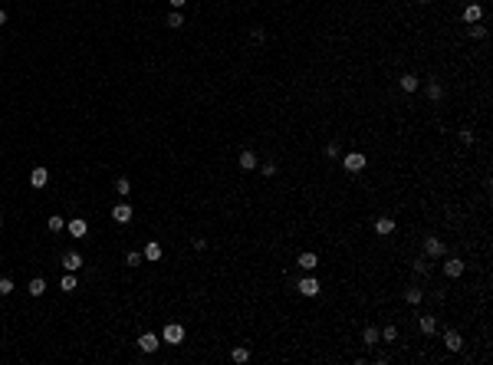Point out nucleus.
<instances>
[{
    "label": "nucleus",
    "mask_w": 493,
    "mask_h": 365,
    "mask_svg": "<svg viewBox=\"0 0 493 365\" xmlns=\"http://www.w3.org/2000/svg\"><path fill=\"white\" fill-rule=\"evenodd\" d=\"M141 257H145L148 263H158V260H161V244H158V240H148L145 250H141Z\"/></svg>",
    "instance_id": "12"
},
{
    "label": "nucleus",
    "mask_w": 493,
    "mask_h": 365,
    "mask_svg": "<svg viewBox=\"0 0 493 365\" xmlns=\"http://www.w3.org/2000/svg\"><path fill=\"white\" fill-rule=\"evenodd\" d=\"M467 36H470V40H487V26L470 23V26H467Z\"/></svg>",
    "instance_id": "26"
},
{
    "label": "nucleus",
    "mask_w": 493,
    "mask_h": 365,
    "mask_svg": "<svg viewBox=\"0 0 493 365\" xmlns=\"http://www.w3.org/2000/svg\"><path fill=\"white\" fill-rule=\"evenodd\" d=\"M424 254H428L431 260H438V257H447L444 240H441V237H434V234H431V237H424Z\"/></svg>",
    "instance_id": "3"
},
{
    "label": "nucleus",
    "mask_w": 493,
    "mask_h": 365,
    "mask_svg": "<svg viewBox=\"0 0 493 365\" xmlns=\"http://www.w3.org/2000/svg\"><path fill=\"white\" fill-rule=\"evenodd\" d=\"M421 3H434V0H421Z\"/></svg>",
    "instance_id": "40"
},
{
    "label": "nucleus",
    "mask_w": 493,
    "mask_h": 365,
    "mask_svg": "<svg viewBox=\"0 0 493 365\" xmlns=\"http://www.w3.org/2000/svg\"><path fill=\"white\" fill-rule=\"evenodd\" d=\"M365 165H368V158L362 155V151H349V155L342 158V168H345V171H352V175L365 171Z\"/></svg>",
    "instance_id": "1"
},
{
    "label": "nucleus",
    "mask_w": 493,
    "mask_h": 365,
    "mask_svg": "<svg viewBox=\"0 0 493 365\" xmlns=\"http://www.w3.org/2000/svg\"><path fill=\"white\" fill-rule=\"evenodd\" d=\"M158 346H161V339H158L155 333H141L138 336V349L141 352H148V356H151V352H158Z\"/></svg>",
    "instance_id": "5"
},
{
    "label": "nucleus",
    "mask_w": 493,
    "mask_h": 365,
    "mask_svg": "<svg viewBox=\"0 0 493 365\" xmlns=\"http://www.w3.org/2000/svg\"><path fill=\"white\" fill-rule=\"evenodd\" d=\"M375 234H382V237L395 234V221H392V217H378V221H375Z\"/></svg>",
    "instance_id": "17"
},
{
    "label": "nucleus",
    "mask_w": 493,
    "mask_h": 365,
    "mask_svg": "<svg viewBox=\"0 0 493 365\" xmlns=\"http://www.w3.org/2000/svg\"><path fill=\"white\" fill-rule=\"evenodd\" d=\"M13 293V280L10 277H0V296H10Z\"/></svg>",
    "instance_id": "31"
},
{
    "label": "nucleus",
    "mask_w": 493,
    "mask_h": 365,
    "mask_svg": "<svg viewBox=\"0 0 493 365\" xmlns=\"http://www.w3.org/2000/svg\"><path fill=\"white\" fill-rule=\"evenodd\" d=\"M46 227H49V230H53V234H56V230H63V227H66V221H63V217H59V214H53V217H49V221H46Z\"/></svg>",
    "instance_id": "30"
},
{
    "label": "nucleus",
    "mask_w": 493,
    "mask_h": 365,
    "mask_svg": "<svg viewBox=\"0 0 493 365\" xmlns=\"http://www.w3.org/2000/svg\"><path fill=\"white\" fill-rule=\"evenodd\" d=\"M398 82H401V89H405V92H418V86H421V79H418L415 72H405Z\"/></svg>",
    "instance_id": "16"
},
{
    "label": "nucleus",
    "mask_w": 493,
    "mask_h": 365,
    "mask_svg": "<svg viewBox=\"0 0 493 365\" xmlns=\"http://www.w3.org/2000/svg\"><path fill=\"white\" fill-rule=\"evenodd\" d=\"M0 227H3V214H0Z\"/></svg>",
    "instance_id": "39"
},
{
    "label": "nucleus",
    "mask_w": 493,
    "mask_h": 365,
    "mask_svg": "<svg viewBox=\"0 0 493 365\" xmlns=\"http://www.w3.org/2000/svg\"><path fill=\"white\" fill-rule=\"evenodd\" d=\"M230 359H234V362H247V359H250V349H247V346H237V349L230 352Z\"/></svg>",
    "instance_id": "29"
},
{
    "label": "nucleus",
    "mask_w": 493,
    "mask_h": 365,
    "mask_svg": "<svg viewBox=\"0 0 493 365\" xmlns=\"http://www.w3.org/2000/svg\"><path fill=\"white\" fill-rule=\"evenodd\" d=\"M411 270H415L418 277H428L431 273V257H418V260L411 263Z\"/></svg>",
    "instance_id": "20"
},
{
    "label": "nucleus",
    "mask_w": 493,
    "mask_h": 365,
    "mask_svg": "<svg viewBox=\"0 0 493 365\" xmlns=\"http://www.w3.org/2000/svg\"><path fill=\"white\" fill-rule=\"evenodd\" d=\"M164 23L171 26V30H181V26H184V16H181V10H171V13H168V20H164Z\"/></svg>",
    "instance_id": "25"
},
{
    "label": "nucleus",
    "mask_w": 493,
    "mask_h": 365,
    "mask_svg": "<svg viewBox=\"0 0 493 365\" xmlns=\"http://www.w3.org/2000/svg\"><path fill=\"white\" fill-rule=\"evenodd\" d=\"M79 267H82V254H79V250H66L63 254V270L79 273Z\"/></svg>",
    "instance_id": "6"
},
{
    "label": "nucleus",
    "mask_w": 493,
    "mask_h": 365,
    "mask_svg": "<svg viewBox=\"0 0 493 365\" xmlns=\"http://www.w3.org/2000/svg\"><path fill=\"white\" fill-rule=\"evenodd\" d=\"M76 286H79V280H76V273H69V270H66V277H63V280H59V290H63V293H72V290H76Z\"/></svg>",
    "instance_id": "23"
},
{
    "label": "nucleus",
    "mask_w": 493,
    "mask_h": 365,
    "mask_svg": "<svg viewBox=\"0 0 493 365\" xmlns=\"http://www.w3.org/2000/svg\"><path fill=\"white\" fill-rule=\"evenodd\" d=\"M237 161H240V168H243V171H250V168H257V151H250V148H243L240 151V158H237Z\"/></svg>",
    "instance_id": "15"
},
{
    "label": "nucleus",
    "mask_w": 493,
    "mask_h": 365,
    "mask_svg": "<svg viewBox=\"0 0 493 365\" xmlns=\"http://www.w3.org/2000/svg\"><path fill=\"white\" fill-rule=\"evenodd\" d=\"M418 326H421L424 336H434V333H438V319H434V316H421V319H418Z\"/></svg>",
    "instance_id": "19"
},
{
    "label": "nucleus",
    "mask_w": 493,
    "mask_h": 365,
    "mask_svg": "<svg viewBox=\"0 0 493 365\" xmlns=\"http://www.w3.org/2000/svg\"><path fill=\"white\" fill-rule=\"evenodd\" d=\"M405 300L411 303V306H418V303L424 300V290H421V286H408V290H405Z\"/></svg>",
    "instance_id": "22"
},
{
    "label": "nucleus",
    "mask_w": 493,
    "mask_h": 365,
    "mask_svg": "<svg viewBox=\"0 0 493 365\" xmlns=\"http://www.w3.org/2000/svg\"><path fill=\"white\" fill-rule=\"evenodd\" d=\"M263 175H266V178L276 175V161H263Z\"/></svg>",
    "instance_id": "35"
},
{
    "label": "nucleus",
    "mask_w": 493,
    "mask_h": 365,
    "mask_svg": "<svg viewBox=\"0 0 493 365\" xmlns=\"http://www.w3.org/2000/svg\"><path fill=\"white\" fill-rule=\"evenodd\" d=\"M461 142L464 145H474V128H461Z\"/></svg>",
    "instance_id": "34"
},
{
    "label": "nucleus",
    "mask_w": 493,
    "mask_h": 365,
    "mask_svg": "<svg viewBox=\"0 0 493 365\" xmlns=\"http://www.w3.org/2000/svg\"><path fill=\"white\" fill-rule=\"evenodd\" d=\"M168 3H171L174 10H181V7H184V3H188V0H168Z\"/></svg>",
    "instance_id": "37"
},
{
    "label": "nucleus",
    "mask_w": 493,
    "mask_h": 365,
    "mask_svg": "<svg viewBox=\"0 0 493 365\" xmlns=\"http://www.w3.org/2000/svg\"><path fill=\"white\" fill-rule=\"evenodd\" d=\"M464 267H467V263H464L461 257H447V263H444V273H447V277H461V273H464Z\"/></svg>",
    "instance_id": "13"
},
{
    "label": "nucleus",
    "mask_w": 493,
    "mask_h": 365,
    "mask_svg": "<svg viewBox=\"0 0 493 365\" xmlns=\"http://www.w3.org/2000/svg\"><path fill=\"white\" fill-rule=\"evenodd\" d=\"M339 155H342V145H339V142H329L326 145V158H339Z\"/></svg>",
    "instance_id": "32"
},
{
    "label": "nucleus",
    "mask_w": 493,
    "mask_h": 365,
    "mask_svg": "<svg viewBox=\"0 0 493 365\" xmlns=\"http://www.w3.org/2000/svg\"><path fill=\"white\" fill-rule=\"evenodd\" d=\"M26 293H30V296H43V293H46V280H43V277H33L30 286H26Z\"/></svg>",
    "instance_id": "18"
},
{
    "label": "nucleus",
    "mask_w": 493,
    "mask_h": 365,
    "mask_svg": "<svg viewBox=\"0 0 493 365\" xmlns=\"http://www.w3.org/2000/svg\"><path fill=\"white\" fill-rule=\"evenodd\" d=\"M161 342H168V346H181L184 342V326L181 323H168L161 333Z\"/></svg>",
    "instance_id": "2"
},
{
    "label": "nucleus",
    "mask_w": 493,
    "mask_h": 365,
    "mask_svg": "<svg viewBox=\"0 0 493 365\" xmlns=\"http://www.w3.org/2000/svg\"><path fill=\"white\" fill-rule=\"evenodd\" d=\"M46 181H49V171H46V168H33V175H30V188L43 191V188H46Z\"/></svg>",
    "instance_id": "11"
},
{
    "label": "nucleus",
    "mask_w": 493,
    "mask_h": 365,
    "mask_svg": "<svg viewBox=\"0 0 493 365\" xmlns=\"http://www.w3.org/2000/svg\"><path fill=\"white\" fill-rule=\"evenodd\" d=\"M66 230H69L72 237H86V234H89V224L82 221V217H72V221H66Z\"/></svg>",
    "instance_id": "10"
},
{
    "label": "nucleus",
    "mask_w": 493,
    "mask_h": 365,
    "mask_svg": "<svg viewBox=\"0 0 493 365\" xmlns=\"http://www.w3.org/2000/svg\"><path fill=\"white\" fill-rule=\"evenodd\" d=\"M362 339H365V346L372 349V346H378V342H382V336H378V329H375V326H368L365 333H362Z\"/></svg>",
    "instance_id": "24"
},
{
    "label": "nucleus",
    "mask_w": 493,
    "mask_h": 365,
    "mask_svg": "<svg viewBox=\"0 0 493 365\" xmlns=\"http://www.w3.org/2000/svg\"><path fill=\"white\" fill-rule=\"evenodd\" d=\"M428 99H431V102H441V99H444V89H441V82H438V79H431V82H428Z\"/></svg>",
    "instance_id": "21"
},
{
    "label": "nucleus",
    "mask_w": 493,
    "mask_h": 365,
    "mask_svg": "<svg viewBox=\"0 0 493 365\" xmlns=\"http://www.w3.org/2000/svg\"><path fill=\"white\" fill-rule=\"evenodd\" d=\"M250 36H253V40H257V43H263V40H266V33H263V30H260V26H257V30H253V33H250Z\"/></svg>",
    "instance_id": "36"
},
{
    "label": "nucleus",
    "mask_w": 493,
    "mask_h": 365,
    "mask_svg": "<svg viewBox=\"0 0 493 365\" xmlns=\"http://www.w3.org/2000/svg\"><path fill=\"white\" fill-rule=\"evenodd\" d=\"M112 217H115L118 224H128V221H132V204H128V201L115 204V207H112Z\"/></svg>",
    "instance_id": "9"
},
{
    "label": "nucleus",
    "mask_w": 493,
    "mask_h": 365,
    "mask_svg": "<svg viewBox=\"0 0 493 365\" xmlns=\"http://www.w3.org/2000/svg\"><path fill=\"white\" fill-rule=\"evenodd\" d=\"M296 290H299L303 296H319V290H322V286H319V280H316L313 273H309V277L296 280Z\"/></svg>",
    "instance_id": "4"
},
{
    "label": "nucleus",
    "mask_w": 493,
    "mask_h": 365,
    "mask_svg": "<svg viewBox=\"0 0 493 365\" xmlns=\"http://www.w3.org/2000/svg\"><path fill=\"white\" fill-rule=\"evenodd\" d=\"M115 191L122 198H128V194H132V181H128V178H115Z\"/></svg>",
    "instance_id": "27"
},
{
    "label": "nucleus",
    "mask_w": 493,
    "mask_h": 365,
    "mask_svg": "<svg viewBox=\"0 0 493 365\" xmlns=\"http://www.w3.org/2000/svg\"><path fill=\"white\" fill-rule=\"evenodd\" d=\"M296 263H299V267H303L306 273H313L316 267H319V257H316L313 250H306V254H299V260H296Z\"/></svg>",
    "instance_id": "14"
},
{
    "label": "nucleus",
    "mask_w": 493,
    "mask_h": 365,
    "mask_svg": "<svg viewBox=\"0 0 493 365\" xmlns=\"http://www.w3.org/2000/svg\"><path fill=\"white\" fill-rule=\"evenodd\" d=\"M444 346H447V352H461L464 349L461 333H457V329H447V333H444Z\"/></svg>",
    "instance_id": "8"
},
{
    "label": "nucleus",
    "mask_w": 493,
    "mask_h": 365,
    "mask_svg": "<svg viewBox=\"0 0 493 365\" xmlns=\"http://www.w3.org/2000/svg\"><path fill=\"white\" fill-rule=\"evenodd\" d=\"M141 260H145V257H141L138 250H128V254H125V263H128V267H138Z\"/></svg>",
    "instance_id": "33"
},
{
    "label": "nucleus",
    "mask_w": 493,
    "mask_h": 365,
    "mask_svg": "<svg viewBox=\"0 0 493 365\" xmlns=\"http://www.w3.org/2000/svg\"><path fill=\"white\" fill-rule=\"evenodd\" d=\"M7 23V10H0V26Z\"/></svg>",
    "instance_id": "38"
},
{
    "label": "nucleus",
    "mask_w": 493,
    "mask_h": 365,
    "mask_svg": "<svg viewBox=\"0 0 493 365\" xmlns=\"http://www.w3.org/2000/svg\"><path fill=\"white\" fill-rule=\"evenodd\" d=\"M378 336H382V342H395L398 339V329H395V326H385V329H378Z\"/></svg>",
    "instance_id": "28"
},
{
    "label": "nucleus",
    "mask_w": 493,
    "mask_h": 365,
    "mask_svg": "<svg viewBox=\"0 0 493 365\" xmlns=\"http://www.w3.org/2000/svg\"><path fill=\"white\" fill-rule=\"evenodd\" d=\"M480 20H484V7H480V3H467V7H464V23H480Z\"/></svg>",
    "instance_id": "7"
}]
</instances>
